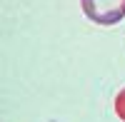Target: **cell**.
Instances as JSON below:
<instances>
[{"instance_id":"cell-1","label":"cell","mask_w":125,"mask_h":122,"mask_svg":"<svg viewBox=\"0 0 125 122\" xmlns=\"http://www.w3.org/2000/svg\"><path fill=\"white\" fill-rule=\"evenodd\" d=\"M83 13L98 25H113L125 17V0H80Z\"/></svg>"},{"instance_id":"cell-2","label":"cell","mask_w":125,"mask_h":122,"mask_svg":"<svg viewBox=\"0 0 125 122\" xmlns=\"http://www.w3.org/2000/svg\"><path fill=\"white\" fill-rule=\"evenodd\" d=\"M115 115L125 122V90L118 92V97H115Z\"/></svg>"}]
</instances>
